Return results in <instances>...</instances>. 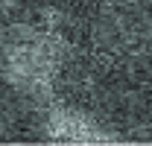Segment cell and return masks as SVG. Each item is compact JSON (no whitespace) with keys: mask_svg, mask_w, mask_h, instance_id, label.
<instances>
[{"mask_svg":"<svg viewBox=\"0 0 152 146\" xmlns=\"http://www.w3.org/2000/svg\"><path fill=\"white\" fill-rule=\"evenodd\" d=\"M41 131H44L47 143H114V140H120L94 114L70 108V105L47 108Z\"/></svg>","mask_w":152,"mask_h":146,"instance_id":"obj_2","label":"cell"},{"mask_svg":"<svg viewBox=\"0 0 152 146\" xmlns=\"http://www.w3.org/2000/svg\"><path fill=\"white\" fill-rule=\"evenodd\" d=\"M64 67V41L35 23L9 26L0 38V76L23 96L47 99Z\"/></svg>","mask_w":152,"mask_h":146,"instance_id":"obj_1","label":"cell"}]
</instances>
